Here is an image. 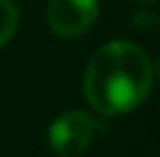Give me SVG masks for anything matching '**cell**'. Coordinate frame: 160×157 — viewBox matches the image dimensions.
Returning a JSON list of instances; mask_svg holds the SVG:
<instances>
[{"label": "cell", "instance_id": "cell-3", "mask_svg": "<svg viewBox=\"0 0 160 157\" xmlns=\"http://www.w3.org/2000/svg\"><path fill=\"white\" fill-rule=\"evenodd\" d=\"M100 16V0H51L47 23L53 35L74 39L86 35Z\"/></svg>", "mask_w": 160, "mask_h": 157}, {"label": "cell", "instance_id": "cell-6", "mask_svg": "<svg viewBox=\"0 0 160 157\" xmlns=\"http://www.w3.org/2000/svg\"><path fill=\"white\" fill-rule=\"evenodd\" d=\"M135 2H139V5H148V2H156V0H135Z\"/></svg>", "mask_w": 160, "mask_h": 157}, {"label": "cell", "instance_id": "cell-7", "mask_svg": "<svg viewBox=\"0 0 160 157\" xmlns=\"http://www.w3.org/2000/svg\"><path fill=\"white\" fill-rule=\"evenodd\" d=\"M156 79H158V83H160V62H158V67H156Z\"/></svg>", "mask_w": 160, "mask_h": 157}, {"label": "cell", "instance_id": "cell-4", "mask_svg": "<svg viewBox=\"0 0 160 157\" xmlns=\"http://www.w3.org/2000/svg\"><path fill=\"white\" fill-rule=\"evenodd\" d=\"M19 7L12 0H0V48L14 37L16 28H19Z\"/></svg>", "mask_w": 160, "mask_h": 157}, {"label": "cell", "instance_id": "cell-5", "mask_svg": "<svg viewBox=\"0 0 160 157\" xmlns=\"http://www.w3.org/2000/svg\"><path fill=\"white\" fill-rule=\"evenodd\" d=\"M132 23H135V25H139V30H144L148 23H153V19H151V16H148L146 12H139V14L135 16V19H132Z\"/></svg>", "mask_w": 160, "mask_h": 157}, {"label": "cell", "instance_id": "cell-2", "mask_svg": "<svg viewBox=\"0 0 160 157\" xmlns=\"http://www.w3.org/2000/svg\"><path fill=\"white\" fill-rule=\"evenodd\" d=\"M100 122L81 109L60 113L49 127V145L58 157H79L93 143Z\"/></svg>", "mask_w": 160, "mask_h": 157}, {"label": "cell", "instance_id": "cell-1", "mask_svg": "<svg viewBox=\"0 0 160 157\" xmlns=\"http://www.w3.org/2000/svg\"><path fill=\"white\" fill-rule=\"evenodd\" d=\"M153 67L135 42H107L91 56L84 72V95L102 116H123L146 102Z\"/></svg>", "mask_w": 160, "mask_h": 157}]
</instances>
